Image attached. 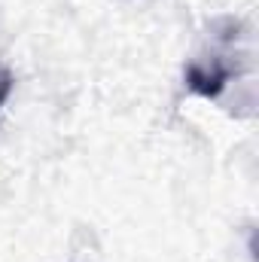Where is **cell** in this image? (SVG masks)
<instances>
[{
	"instance_id": "obj_1",
	"label": "cell",
	"mask_w": 259,
	"mask_h": 262,
	"mask_svg": "<svg viewBox=\"0 0 259 262\" xmlns=\"http://www.w3.org/2000/svg\"><path fill=\"white\" fill-rule=\"evenodd\" d=\"M229 76H232V70L226 64H220V61H210V64H192L186 67V89L198 95V98H220V92L226 89V82H229Z\"/></svg>"
},
{
	"instance_id": "obj_2",
	"label": "cell",
	"mask_w": 259,
	"mask_h": 262,
	"mask_svg": "<svg viewBox=\"0 0 259 262\" xmlns=\"http://www.w3.org/2000/svg\"><path fill=\"white\" fill-rule=\"evenodd\" d=\"M9 92H12V73L9 70H0V107L6 104Z\"/></svg>"
}]
</instances>
